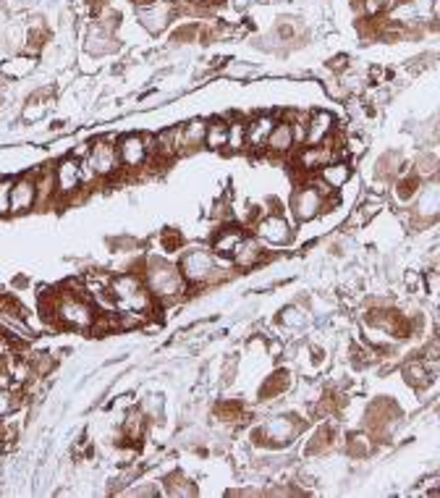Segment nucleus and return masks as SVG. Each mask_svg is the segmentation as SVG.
<instances>
[{
    "label": "nucleus",
    "instance_id": "nucleus-1",
    "mask_svg": "<svg viewBox=\"0 0 440 498\" xmlns=\"http://www.w3.org/2000/svg\"><path fill=\"white\" fill-rule=\"evenodd\" d=\"M142 281L150 289V294L155 297L160 307L179 304L191 294V286L181 273L179 262L168 260V257H155V255H144L142 260Z\"/></svg>",
    "mask_w": 440,
    "mask_h": 498
},
{
    "label": "nucleus",
    "instance_id": "nucleus-2",
    "mask_svg": "<svg viewBox=\"0 0 440 498\" xmlns=\"http://www.w3.org/2000/svg\"><path fill=\"white\" fill-rule=\"evenodd\" d=\"M301 430H304V422L297 415L265 417L260 425H254V430H252V443L267 451H281L288 449L299 438Z\"/></svg>",
    "mask_w": 440,
    "mask_h": 498
},
{
    "label": "nucleus",
    "instance_id": "nucleus-3",
    "mask_svg": "<svg viewBox=\"0 0 440 498\" xmlns=\"http://www.w3.org/2000/svg\"><path fill=\"white\" fill-rule=\"evenodd\" d=\"M331 205H333V197L322 194L310 178H307L304 184H299L297 189H294L288 210L294 215V223H310L315 218H320Z\"/></svg>",
    "mask_w": 440,
    "mask_h": 498
},
{
    "label": "nucleus",
    "instance_id": "nucleus-4",
    "mask_svg": "<svg viewBox=\"0 0 440 498\" xmlns=\"http://www.w3.org/2000/svg\"><path fill=\"white\" fill-rule=\"evenodd\" d=\"M89 166L97 173L100 184L105 181H116V178L123 176L121 171V160H118V147H116V137L107 134V137H97L95 142L89 144V155H87Z\"/></svg>",
    "mask_w": 440,
    "mask_h": 498
},
{
    "label": "nucleus",
    "instance_id": "nucleus-5",
    "mask_svg": "<svg viewBox=\"0 0 440 498\" xmlns=\"http://www.w3.org/2000/svg\"><path fill=\"white\" fill-rule=\"evenodd\" d=\"M55 187H58V205L79 202L87 194L82 187V160L71 153L55 160Z\"/></svg>",
    "mask_w": 440,
    "mask_h": 498
},
{
    "label": "nucleus",
    "instance_id": "nucleus-6",
    "mask_svg": "<svg viewBox=\"0 0 440 498\" xmlns=\"http://www.w3.org/2000/svg\"><path fill=\"white\" fill-rule=\"evenodd\" d=\"M409 221L416 225H428L440 221V176L422 181L414 202L409 205Z\"/></svg>",
    "mask_w": 440,
    "mask_h": 498
},
{
    "label": "nucleus",
    "instance_id": "nucleus-7",
    "mask_svg": "<svg viewBox=\"0 0 440 498\" xmlns=\"http://www.w3.org/2000/svg\"><path fill=\"white\" fill-rule=\"evenodd\" d=\"M252 234L262 244L270 247H288L294 241V221H288L283 213H262L260 221L252 225Z\"/></svg>",
    "mask_w": 440,
    "mask_h": 498
},
{
    "label": "nucleus",
    "instance_id": "nucleus-8",
    "mask_svg": "<svg viewBox=\"0 0 440 498\" xmlns=\"http://www.w3.org/2000/svg\"><path fill=\"white\" fill-rule=\"evenodd\" d=\"M37 210V184H35V171L29 173H19L13 176L11 187V215H26Z\"/></svg>",
    "mask_w": 440,
    "mask_h": 498
},
{
    "label": "nucleus",
    "instance_id": "nucleus-9",
    "mask_svg": "<svg viewBox=\"0 0 440 498\" xmlns=\"http://www.w3.org/2000/svg\"><path fill=\"white\" fill-rule=\"evenodd\" d=\"M37 184V210H50L58 205V187H55V163H42L35 171Z\"/></svg>",
    "mask_w": 440,
    "mask_h": 498
},
{
    "label": "nucleus",
    "instance_id": "nucleus-10",
    "mask_svg": "<svg viewBox=\"0 0 440 498\" xmlns=\"http://www.w3.org/2000/svg\"><path fill=\"white\" fill-rule=\"evenodd\" d=\"M231 260L236 265V271H252V268H257L262 262H267V252L262 247V241L254 234H247V237L241 239V244L236 247V252L231 255Z\"/></svg>",
    "mask_w": 440,
    "mask_h": 498
},
{
    "label": "nucleus",
    "instance_id": "nucleus-11",
    "mask_svg": "<svg viewBox=\"0 0 440 498\" xmlns=\"http://www.w3.org/2000/svg\"><path fill=\"white\" fill-rule=\"evenodd\" d=\"M247 234H249V231H247L244 225L234 223V221H231V223H220V228H218L213 234V239H210V249H213L215 255L231 257Z\"/></svg>",
    "mask_w": 440,
    "mask_h": 498
},
{
    "label": "nucleus",
    "instance_id": "nucleus-12",
    "mask_svg": "<svg viewBox=\"0 0 440 498\" xmlns=\"http://www.w3.org/2000/svg\"><path fill=\"white\" fill-rule=\"evenodd\" d=\"M278 119L270 116V113H262V116H254L252 121H247V150L249 153H265V144L273 134Z\"/></svg>",
    "mask_w": 440,
    "mask_h": 498
},
{
    "label": "nucleus",
    "instance_id": "nucleus-13",
    "mask_svg": "<svg viewBox=\"0 0 440 498\" xmlns=\"http://www.w3.org/2000/svg\"><path fill=\"white\" fill-rule=\"evenodd\" d=\"M297 150V137H294V129L288 121H278L275 123L270 139L265 144V155L270 157H288V155Z\"/></svg>",
    "mask_w": 440,
    "mask_h": 498
},
{
    "label": "nucleus",
    "instance_id": "nucleus-14",
    "mask_svg": "<svg viewBox=\"0 0 440 498\" xmlns=\"http://www.w3.org/2000/svg\"><path fill=\"white\" fill-rule=\"evenodd\" d=\"M335 131V121L331 113L325 110H317L310 121H307V137H304V144H322L328 139H333Z\"/></svg>",
    "mask_w": 440,
    "mask_h": 498
},
{
    "label": "nucleus",
    "instance_id": "nucleus-15",
    "mask_svg": "<svg viewBox=\"0 0 440 498\" xmlns=\"http://www.w3.org/2000/svg\"><path fill=\"white\" fill-rule=\"evenodd\" d=\"M160 488H163L166 496H173V498H191L200 493L197 483L189 480V477H186L184 472H179V470H170L168 474H163Z\"/></svg>",
    "mask_w": 440,
    "mask_h": 498
},
{
    "label": "nucleus",
    "instance_id": "nucleus-16",
    "mask_svg": "<svg viewBox=\"0 0 440 498\" xmlns=\"http://www.w3.org/2000/svg\"><path fill=\"white\" fill-rule=\"evenodd\" d=\"M139 19H142V24L147 26L150 32L163 29V26L168 24V19H170V3H166V0L144 3L142 8H139Z\"/></svg>",
    "mask_w": 440,
    "mask_h": 498
},
{
    "label": "nucleus",
    "instance_id": "nucleus-17",
    "mask_svg": "<svg viewBox=\"0 0 440 498\" xmlns=\"http://www.w3.org/2000/svg\"><path fill=\"white\" fill-rule=\"evenodd\" d=\"M317 176H320V181L328 189L338 191L341 187H346V181L351 178V166H349V160H341V157H338V160L328 163L325 168H320Z\"/></svg>",
    "mask_w": 440,
    "mask_h": 498
},
{
    "label": "nucleus",
    "instance_id": "nucleus-18",
    "mask_svg": "<svg viewBox=\"0 0 440 498\" xmlns=\"http://www.w3.org/2000/svg\"><path fill=\"white\" fill-rule=\"evenodd\" d=\"M401 372H404V380L412 388H425L432 383V368H430L428 359H409L401 368Z\"/></svg>",
    "mask_w": 440,
    "mask_h": 498
},
{
    "label": "nucleus",
    "instance_id": "nucleus-19",
    "mask_svg": "<svg viewBox=\"0 0 440 498\" xmlns=\"http://www.w3.org/2000/svg\"><path fill=\"white\" fill-rule=\"evenodd\" d=\"M204 134H207V121L191 119L186 123H181V137L186 144V153H197L200 147H204Z\"/></svg>",
    "mask_w": 440,
    "mask_h": 498
},
{
    "label": "nucleus",
    "instance_id": "nucleus-20",
    "mask_svg": "<svg viewBox=\"0 0 440 498\" xmlns=\"http://www.w3.org/2000/svg\"><path fill=\"white\" fill-rule=\"evenodd\" d=\"M226 142H228V121L226 119L207 121L204 150H210V153H220V150H226Z\"/></svg>",
    "mask_w": 440,
    "mask_h": 498
},
{
    "label": "nucleus",
    "instance_id": "nucleus-21",
    "mask_svg": "<svg viewBox=\"0 0 440 498\" xmlns=\"http://www.w3.org/2000/svg\"><path fill=\"white\" fill-rule=\"evenodd\" d=\"M291 372L288 370H275L270 378H265L260 388V396L262 399H278V396H283L288 388H291Z\"/></svg>",
    "mask_w": 440,
    "mask_h": 498
},
{
    "label": "nucleus",
    "instance_id": "nucleus-22",
    "mask_svg": "<svg viewBox=\"0 0 440 498\" xmlns=\"http://www.w3.org/2000/svg\"><path fill=\"white\" fill-rule=\"evenodd\" d=\"M139 409L147 415L150 425H163L166 422V396L163 393H147L139 402Z\"/></svg>",
    "mask_w": 440,
    "mask_h": 498
},
{
    "label": "nucleus",
    "instance_id": "nucleus-23",
    "mask_svg": "<svg viewBox=\"0 0 440 498\" xmlns=\"http://www.w3.org/2000/svg\"><path fill=\"white\" fill-rule=\"evenodd\" d=\"M247 150V121L244 119H231L228 121V142L226 153H244Z\"/></svg>",
    "mask_w": 440,
    "mask_h": 498
},
{
    "label": "nucleus",
    "instance_id": "nucleus-24",
    "mask_svg": "<svg viewBox=\"0 0 440 498\" xmlns=\"http://www.w3.org/2000/svg\"><path fill=\"white\" fill-rule=\"evenodd\" d=\"M26 362H29L32 372L39 375V378H48L50 372L58 368V357H55V352H35V354L26 357Z\"/></svg>",
    "mask_w": 440,
    "mask_h": 498
},
{
    "label": "nucleus",
    "instance_id": "nucleus-25",
    "mask_svg": "<svg viewBox=\"0 0 440 498\" xmlns=\"http://www.w3.org/2000/svg\"><path fill=\"white\" fill-rule=\"evenodd\" d=\"M412 173H414L419 181H428V178H435L440 176V163L435 155L430 153H422L416 157L414 163H412Z\"/></svg>",
    "mask_w": 440,
    "mask_h": 498
},
{
    "label": "nucleus",
    "instance_id": "nucleus-26",
    "mask_svg": "<svg viewBox=\"0 0 440 498\" xmlns=\"http://www.w3.org/2000/svg\"><path fill=\"white\" fill-rule=\"evenodd\" d=\"M372 449H375V440H372L369 433H354L346 440V454L354 456V459H364L367 454H372Z\"/></svg>",
    "mask_w": 440,
    "mask_h": 498
},
{
    "label": "nucleus",
    "instance_id": "nucleus-27",
    "mask_svg": "<svg viewBox=\"0 0 440 498\" xmlns=\"http://www.w3.org/2000/svg\"><path fill=\"white\" fill-rule=\"evenodd\" d=\"M278 323L283 328H301L307 323V312L299 307V304H291V307H283L278 312Z\"/></svg>",
    "mask_w": 440,
    "mask_h": 498
},
{
    "label": "nucleus",
    "instance_id": "nucleus-28",
    "mask_svg": "<svg viewBox=\"0 0 440 498\" xmlns=\"http://www.w3.org/2000/svg\"><path fill=\"white\" fill-rule=\"evenodd\" d=\"M48 113V97L42 95H35V97H29V103L24 105V110H21V116H24V121H37V119H42Z\"/></svg>",
    "mask_w": 440,
    "mask_h": 498
},
{
    "label": "nucleus",
    "instance_id": "nucleus-29",
    "mask_svg": "<svg viewBox=\"0 0 440 498\" xmlns=\"http://www.w3.org/2000/svg\"><path fill=\"white\" fill-rule=\"evenodd\" d=\"M11 176H0V218H8L11 215Z\"/></svg>",
    "mask_w": 440,
    "mask_h": 498
},
{
    "label": "nucleus",
    "instance_id": "nucleus-30",
    "mask_svg": "<svg viewBox=\"0 0 440 498\" xmlns=\"http://www.w3.org/2000/svg\"><path fill=\"white\" fill-rule=\"evenodd\" d=\"M35 69V60L32 58H16V60H8V66H3V71L13 76V79H21L26 74Z\"/></svg>",
    "mask_w": 440,
    "mask_h": 498
}]
</instances>
